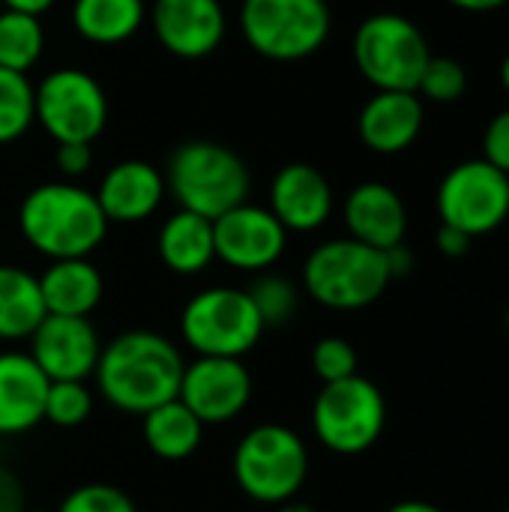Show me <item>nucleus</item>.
<instances>
[{"label":"nucleus","mask_w":509,"mask_h":512,"mask_svg":"<svg viewBox=\"0 0 509 512\" xmlns=\"http://www.w3.org/2000/svg\"><path fill=\"white\" fill-rule=\"evenodd\" d=\"M393 282L387 255L354 237H336L315 246L303 264L306 294L336 312H357L384 297Z\"/></svg>","instance_id":"4"},{"label":"nucleus","mask_w":509,"mask_h":512,"mask_svg":"<svg viewBox=\"0 0 509 512\" xmlns=\"http://www.w3.org/2000/svg\"><path fill=\"white\" fill-rule=\"evenodd\" d=\"M435 210L441 225H450L471 240L486 237L509 219V174L483 156L462 159L441 177Z\"/></svg>","instance_id":"10"},{"label":"nucleus","mask_w":509,"mask_h":512,"mask_svg":"<svg viewBox=\"0 0 509 512\" xmlns=\"http://www.w3.org/2000/svg\"><path fill=\"white\" fill-rule=\"evenodd\" d=\"M357 366H360V357H357L354 345L342 336H324L312 348V372L321 378V384H333V381L360 375Z\"/></svg>","instance_id":"31"},{"label":"nucleus","mask_w":509,"mask_h":512,"mask_svg":"<svg viewBox=\"0 0 509 512\" xmlns=\"http://www.w3.org/2000/svg\"><path fill=\"white\" fill-rule=\"evenodd\" d=\"M33 123L36 117L30 78L12 69H0V144L18 141Z\"/></svg>","instance_id":"27"},{"label":"nucleus","mask_w":509,"mask_h":512,"mask_svg":"<svg viewBox=\"0 0 509 512\" xmlns=\"http://www.w3.org/2000/svg\"><path fill=\"white\" fill-rule=\"evenodd\" d=\"M387 426V399L363 375L324 384L312 402V432L336 456H360L378 444Z\"/></svg>","instance_id":"9"},{"label":"nucleus","mask_w":509,"mask_h":512,"mask_svg":"<svg viewBox=\"0 0 509 512\" xmlns=\"http://www.w3.org/2000/svg\"><path fill=\"white\" fill-rule=\"evenodd\" d=\"M27 510V492L15 471L0 465V512H24Z\"/></svg>","instance_id":"35"},{"label":"nucleus","mask_w":509,"mask_h":512,"mask_svg":"<svg viewBox=\"0 0 509 512\" xmlns=\"http://www.w3.org/2000/svg\"><path fill=\"white\" fill-rule=\"evenodd\" d=\"M279 512H318L315 507H309V504H300V501H288V504H282Z\"/></svg>","instance_id":"42"},{"label":"nucleus","mask_w":509,"mask_h":512,"mask_svg":"<svg viewBox=\"0 0 509 512\" xmlns=\"http://www.w3.org/2000/svg\"><path fill=\"white\" fill-rule=\"evenodd\" d=\"M504 512H509V507H507V510H504Z\"/></svg>","instance_id":"45"},{"label":"nucleus","mask_w":509,"mask_h":512,"mask_svg":"<svg viewBox=\"0 0 509 512\" xmlns=\"http://www.w3.org/2000/svg\"><path fill=\"white\" fill-rule=\"evenodd\" d=\"M39 291L48 315L90 318V312L102 303L105 279L90 258H63L45 267L39 276Z\"/></svg>","instance_id":"21"},{"label":"nucleus","mask_w":509,"mask_h":512,"mask_svg":"<svg viewBox=\"0 0 509 512\" xmlns=\"http://www.w3.org/2000/svg\"><path fill=\"white\" fill-rule=\"evenodd\" d=\"M360 75L375 90H414L432 57L417 21L402 12H375L360 21L351 42Z\"/></svg>","instance_id":"7"},{"label":"nucleus","mask_w":509,"mask_h":512,"mask_svg":"<svg viewBox=\"0 0 509 512\" xmlns=\"http://www.w3.org/2000/svg\"><path fill=\"white\" fill-rule=\"evenodd\" d=\"M384 255H387V267H390V276H393V279H402V276H408V273L414 270V252H411L405 243L387 249Z\"/></svg>","instance_id":"37"},{"label":"nucleus","mask_w":509,"mask_h":512,"mask_svg":"<svg viewBox=\"0 0 509 512\" xmlns=\"http://www.w3.org/2000/svg\"><path fill=\"white\" fill-rule=\"evenodd\" d=\"M45 48V30L36 15L3 9L0 12V69L27 75Z\"/></svg>","instance_id":"26"},{"label":"nucleus","mask_w":509,"mask_h":512,"mask_svg":"<svg viewBox=\"0 0 509 512\" xmlns=\"http://www.w3.org/2000/svg\"><path fill=\"white\" fill-rule=\"evenodd\" d=\"M165 186L180 210L216 222L228 210L246 204L252 177L243 156L231 147L210 138H192L168 156Z\"/></svg>","instance_id":"3"},{"label":"nucleus","mask_w":509,"mask_h":512,"mask_svg":"<svg viewBox=\"0 0 509 512\" xmlns=\"http://www.w3.org/2000/svg\"><path fill=\"white\" fill-rule=\"evenodd\" d=\"M18 228L39 255L63 261L90 258L108 234V219L90 189L72 180H57L24 195Z\"/></svg>","instance_id":"2"},{"label":"nucleus","mask_w":509,"mask_h":512,"mask_svg":"<svg viewBox=\"0 0 509 512\" xmlns=\"http://www.w3.org/2000/svg\"><path fill=\"white\" fill-rule=\"evenodd\" d=\"M216 258L240 273H267L288 246L282 222L258 204H240L213 222Z\"/></svg>","instance_id":"13"},{"label":"nucleus","mask_w":509,"mask_h":512,"mask_svg":"<svg viewBox=\"0 0 509 512\" xmlns=\"http://www.w3.org/2000/svg\"><path fill=\"white\" fill-rule=\"evenodd\" d=\"M183 366L186 363L171 339L153 330H129L102 345L93 378L111 408L144 417L177 399Z\"/></svg>","instance_id":"1"},{"label":"nucleus","mask_w":509,"mask_h":512,"mask_svg":"<svg viewBox=\"0 0 509 512\" xmlns=\"http://www.w3.org/2000/svg\"><path fill=\"white\" fill-rule=\"evenodd\" d=\"M144 0H75L72 27L93 45H120L144 24Z\"/></svg>","instance_id":"25"},{"label":"nucleus","mask_w":509,"mask_h":512,"mask_svg":"<svg viewBox=\"0 0 509 512\" xmlns=\"http://www.w3.org/2000/svg\"><path fill=\"white\" fill-rule=\"evenodd\" d=\"M471 243H474V240H471L468 234H462V231H456V228H450V225H438V231H435V246H438V252L447 255V258H462V255H468Z\"/></svg>","instance_id":"36"},{"label":"nucleus","mask_w":509,"mask_h":512,"mask_svg":"<svg viewBox=\"0 0 509 512\" xmlns=\"http://www.w3.org/2000/svg\"><path fill=\"white\" fill-rule=\"evenodd\" d=\"M231 471L246 498L282 507L300 495L309 477V450L294 429L261 423L237 444Z\"/></svg>","instance_id":"5"},{"label":"nucleus","mask_w":509,"mask_h":512,"mask_svg":"<svg viewBox=\"0 0 509 512\" xmlns=\"http://www.w3.org/2000/svg\"><path fill=\"white\" fill-rule=\"evenodd\" d=\"M54 162H57V171L66 180H75V177H81V174L90 171V165H93V147L90 144H81V141L57 144Z\"/></svg>","instance_id":"34"},{"label":"nucleus","mask_w":509,"mask_h":512,"mask_svg":"<svg viewBox=\"0 0 509 512\" xmlns=\"http://www.w3.org/2000/svg\"><path fill=\"white\" fill-rule=\"evenodd\" d=\"M444 3H450V6H453V9H459V12L486 15V12H498V9H504L509 0H444Z\"/></svg>","instance_id":"38"},{"label":"nucleus","mask_w":509,"mask_h":512,"mask_svg":"<svg viewBox=\"0 0 509 512\" xmlns=\"http://www.w3.org/2000/svg\"><path fill=\"white\" fill-rule=\"evenodd\" d=\"M33 117L57 144H90L108 123V96L90 72L63 66L33 87Z\"/></svg>","instance_id":"11"},{"label":"nucleus","mask_w":509,"mask_h":512,"mask_svg":"<svg viewBox=\"0 0 509 512\" xmlns=\"http://www.w3.org/2000/svg\"><path fill=\"white\" fill-rule=\"evenodd\" d=\"M6 9H15V12H27V15H42L45 9L54 6V0H0Z\"/></svg>","instance_id":"39"},{"label":"nucleus","mask_w":509,"mask_h":512,"mask_svg":"<svg viewBox=\"0 0 509 512\" xmlns=\"http://www.w3.org/2000/svg\"><path fill=\"white\" fill-rule=\"evenodd\" d=\"M24 512H51V510H24Z\"/></svg>","instance_id":"44"},{"label":"nucleus","mask_w":509,"mask_h":512,"mask_svg":"<svg viewBox=\"0 0 509 512\" xmlns=\"http://www.w3.org/2000/svg\"><path fill=\"white\" fill-rule=\"evenodd\" d=\"M240 30L255 54L294 63L327 45L333 12L327 0H243Z\"/></svg>","instance_id":"6"},{"label":"nucleus","mask_w":509,"mask_h":512,"mask_svg":"<svg viewBox=\"0 0 509 512\" xmlns=\"http://www.w3.org/2000/svg\"><path fill=\"white\" fill-rule=\"evenodd\" d=\"M57 512H138L135 501L111 483H87L72 489Z\"/></svg>","instance_id":"32"},{"label":"nucleus","mask_w":509,"mask_h":512,"mask_svg":"<svg viewBox=\"0 0 509 512\" xmlns=\"http://www.w3.org/2000/svg\"><path fill=\"white\" fill-rule=\"evenodd\" d=\"M27 354L48 381H87L96 372L102 339L90 318L45 315L30 336Z\"/></svg>","instance_id":"14"},{"label":"nucleus","mask_w":509,"mask_h":512,"mask_svg":"<svg viewBox=\"0 0 509 512\" xmlns=\"http://www.w3.org/2000/svg\"><path fill=\"white\" fill-rule=\"evenodd\" d=\"M498 78H501V87H504V93H507V96H509V51H507V54H504V60H501Z\"/></svg>","instance_id":"41"},{"label":"nucleus","mask_w":509,"mask_h":512,"mask_svg":"<svg viewBox=\"0 0 509 512\" xmlns=\"http://www.w3.org/2000/svg\"><path fill=\"white\" fill-rule=\"evenodd\" d=\"M141 420H144L141 423L144 444L150 447L153 456H159L165 462H183L201 447L204 423L180 399H171V402L147 411Z\"/></svg>","instance_id":"24"},{"label":"nucleus","mask_w":509,"mask_h":512,"mask_svg":"<svg viewBox=\"0 0 509 512\" xmlns=\"http://www.w3.org/2000/svg\"><path fill=\"white\" fill-rule=\"evenodd\" d=\"M264 321L243 288H204L180 312V336L198 357L243 360L264 336Z\"/></svg>","instance_id":"8"},{"label":"nucleus","mask_w":509,"mask_h":512,"mask_svg":"<svg viewBox=\"0 0 509 512\" xmlns=\"http://www.w3.org/2000/svg\"><path fill=\"white\" fill-rule=\"evenodd\" d=\"M483 159L509 174V105L492 114V120L483 129Z\"/></svg>","instance_id":"33"},{"label":"nucleus","mask_w":509,"mask_h":512,"mask_svg":"<svg viewBox=\"0 0 509 512\" xmlns=\"http://www.w3.org/2000/svg\"><path fill=\"white\" fill-rule=\"evenodd\" d=\"M426 126V102L414 90H375L360 108L357 135L363 147L381 156L405 153Z\"/></svg>","instance_id":"17"},{"label":"nucleus","mask_w":509,"mask_h":512,"mask_svg":"<svg viewBox=\"0 0 509 512\" xmlns=\"http://www.w3.org/2000/svg\"><path fill=\"white\" fill-rule=\"evenodd\" d=\"M342 219H345L348 237L381 252L405 243V234H408L405 198L390 183H381V180L357 183L342 204Z\"/></svg>","instance_id":"18"},{"label":"nucleus","mask_w":509,"mask_h":512,"mask_svg":"<svg viewBox=\"0 0 509 512\" xmlns=\"http://www.w3.org/2000/svg\"><path fill=\"white\" fill-rule=\"evenodd\" d=\"M156 252L159 261L177 276H195L207 270L216 261L213 222L198 213L177 210L162 222L156 237Z\"/></svg>","instance_id":"22"},{"label":"nucleus","mask_w":509,"mask_h":512,"mask_svg":"<svg viewBox=\"0 0 509 512\" xmlns=\"http://www.w3.org/2000/svg\"><path fill=\"white\" fill-rule=\"evenodd\" d=\"M51 381L27 351L0 354V435H24L45 420Z\"/></svg>","instance_id":"20"},{"label":"nucleus","mask_w":509,"mask_h":512,"mask_svg":"<svg viewBox=\"0 0 509 512\" xmlns=\"http://www.w3.org/2000/svg\"><path fill=\"white\" fill-rule=\"evenodd\" d=\"M249 297L264 321V327H285L294 315H297V306H300V291L297 285L288 279V276H279V273H261L252 288H249Z\"/></svg>","instance_id":"29"},{"label":"nucleus","mask_w":509,"mask_h":512,"mask_svg":"<svg viewBox=\"0 0 509 512\" xmlns=\"http://www.w3.org/2000/svg\"><path fill=\"white\" fill-rule=\"evenodd\" d=\"M165 174L144 159H123L105 171L99 189L93 192L108 225H135L150 219L165 198Z\"/></svg>","instance_id":"19"},{"label":"nucleus","mask_w":509,"mask_h":512,"mask_svg":"<svg viewBox=\"0 0 509 512\" xmlns=\"http://www.w3.org/2000/svg\"><path fill=\"white\" fill-rule=\"evenodd\" d=\"M504 324H507V333H509V306H507V318H504Z\"/></svg>","instance_id":"43"},{"label":"nucleus","mask_w":509,"mask_h":512,"mask_svg":"<svg viewBox=\"0 0 509 512\" xmlns=\"http://www.w3.org/2000/svg\"><path fill=\"white\" fill-rule=\"evenodd\" d=\"M471 87V75L468 66L456 57H444V54H432L420 84H417V96L423 102H435V105H453L459 99H465Z\"/></svg>","instance_id":"28"},{"label":"nucleus","mask_w":509,"mask_h":512,"mask_svg":"<svg viewBox=\"0 0 509 512\" xmlns=\"http://www.w3.org/2000/svg\"><path fill=\"white\" fill-rule=\"evenodd\" d=\"M39 276L0 264V342H24L45 321Z\"/></svg>","instance_id":"23"},{"label":"nucleus","mask_w":509,"mask_h":512,"mask_svg":"<svg viewBox=\"0 0 509 512\" xmlns=\"http://www.w3.org/2000/svg\"><path fill=\"white\" fill-rule=\"evenodd\" d=\"M93 414V390L84 381H51L45 399V420L60 429H75Z\"/></svg>","instance_id":"30"},{"label":"nucleus","mask_w":509,"mask_h":512,"mask_svg":"<svg viewBox=\"0 0 509 512\" xmlns=\"http://www.w3.org/2000/svg\"><path fill=\"white\" fill-rule=\"evenodd\" d=\"M150 24L159 45L183 60H201L213 54L228 27L219 0H153Z\"/></svg>","instance_id":"15"},{"label":"nucleus","mask_w":509,"mask_h":512,"mask_svg":"<svg viewBox=\"0 0 509 512\" xmlns=\"http://www.w3.org/2000/svg\"><path fill=\"white\" fill-rule=\"evenodd\" d=\"M255 384L243 360L195 357L183 366L177 399L204 423L222 426L237 420L252 402Z\"/></svg>","instance_id":"12"},{"label":"nucleus","mask_w":509,"mask_h":512,"mask_svg":"<svg viewBox=\"0 0 509 512\" xmlns=\"http://www.w3.org/2000/svg\"><path fill=\"white\" fill-rule=\"evenodd\" d=\"M333 186L309 162H288L270 183V213L288 234H312L333 216Z\"/></svg>","instance_id":"16"},{"label":"nucleus","mask_w":509,"mask_h":512,"mask_svg":"<svg viewBox=\"0 0 509 512\" xmlns=\"http://www.w3.org/2000/svg\"><path fill=\"white\" fill-rule=\"evenodd\" d=\"M387 512H444L441 507L429 504V501H399L393 504Z\"/></svg>","instance_id":"40"}]
</instances>
